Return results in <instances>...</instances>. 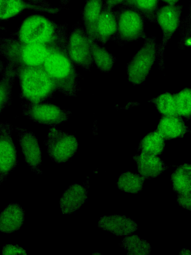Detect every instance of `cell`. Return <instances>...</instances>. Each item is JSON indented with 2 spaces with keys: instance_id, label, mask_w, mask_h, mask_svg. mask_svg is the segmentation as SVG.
Listing matches in <instances>:
<instances>
[{
  "instance_id": "obj_4",
  "label": "cell",
  "mask_w": 191,
  "mask_h": 255,
  "mask_svg": "<svg viewBox=\"0 0 191 255\" xmlns=\"http://www.w3.org/2000/svg\"><path fill=\"white\" fill-rule=\"evenodd\" d=\"M17 39L23 43L42 45H55L66 41L58 32L55 23L39 14L27 16L21 23Z\"/></svg>"
},
{
  "instance_id": "obj_18",
  "label": "cell",
  "mask_w": 191,
  "mask_h": 255,
  "mask_svg": "<svg viewBox=\"0 0 191 255\" xmlns=\"http://www.w3.org/2000/svg\"><path fill=\"white\" fill-rule=\"evenodd\" d=\"M24 219L23 208L17 203L9 204L0 213V231L11 233L19 230Z\"/></svg>"
},
{
  "instance_id": "obj_9",
  "label": "cell",
  "mask_w": 191,
  "mask_h": 255,
  "mask_svg": "<svg viewBox=\"0 0 191 255\" xmlns=\"http://www.w3.org/2000/svg\"><path fill=\"white\" fill-rule=\"evenodd\" d=\"M67 51L75 65L86 70H90L93 66L91 39L81 29H76L71 32L67 40Z\"/></svg>"
},
{
  "instance_id": "obj_24",
  "label": "cell",
  "mask_w": 191,
  "mask_h": 255,
  "mask_svg": "<svg viewBox=\"0 0 191 255\" xmlns=\"http://www.w3.org/2000/svg\"><path fill=\"white\" fill-rule=\"evenodd\" d=\"M91 45L93 61L97 68L102 72L110 71L115 61L114 56L106 49L92 39Z\"/></svg>"
},
{
  "instance_id": "obj_29",
  "label": "cell",
  "mask_w": 191,
  "mask_h": 255,
  "mask_svg": "<svg viewBox=\"0 0 191 255\" xmlns=\"http://www.w3.org/2000/svg\"><path fill=\"white\" fill-rule=\"evenodd\" d=\"M191 90L185 88L174 95L178 116L190 118L191 115Z\"/></svg>"
},
{
  "instance_id": "obj_1",
  "label": "cell",
  "mask_w": 191,
  "mask_h": 255,
  "mask_svg": "<svg viewBox=\"0 0 191 255\" xmlns=\"http://www.w3.org/2000/svg\"><path fill=\"white\" fill-rule=\"evenodd\" d=\"M54 82L57 91L66 96L75 97L80 90V75L67 51V42L54 48L42 66Z\"/></svg>"
},
{
  "instance_id": "obj_34",
  "label": "cell",
  "mask_w": 191,
  "mask_h": 255,
  "mask_svg": "<svg viewBox=\"0 0 191 255\" xmlns=\"http://www.w3.org/2000/svg\"><path fill=\"white\" fill-rule=\"evenodd\" d=\"M4 67L3 63L2 62H0V74L2 73L4 69Z\"/></svg>"
},
{
  "instance_id": "obj_23",
  "label": "cell",
  "mask_w": 191,
  "mask_h": 255,
  "mask_svg": "<svg viewBox=\"0 0 191 255\" xmlns=\"http://www.w3.org/2000/svg\"><path fill=\"white\" fill-rule=\"evenodd\" d=\"M165 147V139L158 131L151 132L140 141L139 149L141 152L154 155L162 153Z\"/></svg>"
},
{
  "instance_id": "obj_2",
  "label": "cell",
  "mask_w": 191,
  "mask_h": 255,
  "mask_svg": "<svg viewBox=\"0 0 191 255\" xmlns=\"http://www.w3.org/2000/svg\"><path fill=\"white\" fill-rule=\"evenodd\" d=\"M15 68L21 87V99L39 103L53 97L57 91L56 85L42 66H19Z\"/></svg>"
},
{
  "instance_id": "obj_19",
  "label": "cell",
  "mask_w": 191,
  "mask_h": 255,
  "mask_svg": "<svg viewBox=\"0 0 191 255\" xmlns=\"http://www.w3.org/2000/svg\"><path fill=\"white\" fill-rule=\"evenodd\" d=\"M117 31V19L110 8L102 9L96 24L94 41L106 43Z\"/></svg>"
},
{
  "instance_id": "obj_32",
  "label": "cell",
  "mask_w": 191,
  "mask_h": 255,
  "mask_svg": "<svg viewBox=\"0 0 191 255\" xmlns=\"http://www.w3.org/2000/svg\"><path fill=\"white\" fill-rule=\"evenodd\" d=\"M27 0L34 2V3L43 4V5H50L46 0Z\"/></svg>"
},
{
  "instance_id": "obj_12",
  "label": "cell",
  "mask_w": 191,
  "mask_h": 255,
  "mask_svg": "<svg viewBox=\"0 0 191 255\" xmlns=\"http://www.w3.org/2000/svg\"><path fill=\"white\" fill-rule=\"evenodd\" d=\"M15 130L25 161L33 172L42 174L40 169L42 163L41 149L37 137L33 132L19 127H15Z\"/></svg>"
},
{
  "instance_id": "obj_26",
  "label": "cell",
  "mask_w": 191,
  "mask_h": 255,
  "mask_svg": "<svg viewBox=\"0 0 191 255\" xmlns=\"http://www.w3.org/2000/svg\"><path fill=\"white\" fill-rule=\"evenodd\" d=\"M121 246L127 255H150L151 251L149 243L137 235L125 237Z\"/></svg>"
},
{
  "instance_id": "obj_3",
  "label": "cell",
  "mask_w": 191,
  "mask_h": 255,
  "mask_svg": "<svg viewBox=\"0 0 191 255\" xmlns=\"http://www.w3.org/2000/svg\"><path fill=\"white\" fill-rule=\"evenodd\" d=\"M22 42L18 39H4L0 41V54L15 67L19 66L41 67L48 55L57 46Z\"/></svg>"
},
{
  "instance_id": "obj_27",
  "label": "cell",
  "mask_w": 191,
  "mask_h": 255,
  "mask_svg": "<svg viewBox=\"0 0 191 255\" xmlns=\"http://www.w3.org/2000/svg\"><path fill=\"white\" fill-rule=\"evenodd\" d=\"M158 111L164 116H177L174 95L169 93L160 95L152 100Z\"/></svg>"
},
{
  "instance_id": "obj_7",
  "label": "cell",
  "mask_w": 191,
  "mask_h": 255,
  "mask_svg": "<svg viewBox=\"0 0 191 255\" xmlns=\"http://www.w3.org/2000/svg\"><path fill=\"white\" fill-rule=\"evenodd\" d=\"M22 114L30 120L39 124L55 127L66 122L71 112L47 102L21 103Z\"/></svg>"
},
{
  "instance_id": "obj_15",
  "label": "cell",
  "mask_w": 191,
  "mask_h": 255,
  "mask_svg": "<svg viewBox=\"0 0 191 255\" xmlns=\"http://www.w3.org/2000/svg\"><path fill=\"white\" fill-rule=\"evenodd\" d=\"M98 227L117 236L129 235L138 229L136 223L125 215H110L100 218Z\"/></svg>"
},
{
  "instance_id": "obj_31",
  "label": "cell",
  "mask_w": 191,
  "mask_h": 255,
  "mask_svg": "<svg viewBox=\"0 0 191 255\" xmlns=\"http://www.w3.org/2000/svg\"><path fill=\"white\" fill-rule=\"evenodd\" d=\"M125 0H106L107 8H111L119 4L124 2Z\"/></svg>"
},
{
  "instance_id": "obj_13",
  "label": "cell",
  "mask_w": 191,
  "mask_h": 255,
  "mask_svg": "<svg viewBox=\"0 0 191 255\" xmlns=\"http://www.w3.org/2000/svg\"><path fill=\"white\" fill-rule=\"evenodd\" d=\"M173 190L178 194L177 203L183 208L191 210V164L185 163L178 166L171 176Z\"/></svg>"
},
{
  "instance_id": "obj_35",
  "label": "cell",
  "mask_w": 191,
  "mask_h": 255,
  "mask_svg": "<svg viewBox=\"0 0 191 255\" xmlns=\"http://www.w3.org/2000/svg\"><path fill=\"white\" fill-rule=\"evenodd\" d=\"M2 62L0 60V62Z\"/></svg>"
},
{
  "instance_id": "obj_25",
  "label": "cell",
  "mask_w": 191,
  "mask_h": 255,
  "mask_svg": "<svg viewBox=\"0 0 191 255\" xmlns=\"http://www.w3.org/2000/svg\"><path fill=\"white\" fill-rule=\"evenodd\" d=\"M144 180L145 178L138 173L126 172L120 175L117 186L124 192L135 194L142 190Z\"/></svg>"
},
{
  "instance_id": "obj_21",
  "label": "cell",
  "mask_w": 191,
  "mask_h": 255,
  "mask_svg": "<svg viewBox=\"0 0 191 255\" xmlns=\"http://www.w3.org/2000/svg\"><path fill=\"white\" fill-rule=\"evenodd\" d=\"M15 76V67L6 63L0 80V114L11 104L12 91Z\"/></svg>"
},
{
  "instance_id": "obj_17",
  "label": "cell",
  "mask_w": 191,
  "mask_h": 255,
  "mask_svg": "<svg viewBox=\"0 0 191 255\" xmlns=\"http://www.w3.org/2000/svg\"><path fill=\"white\" fill-rule=\"evenodd\" d=\"M133 158L136 162L138 172L145 179L156 177L168 168L156 155L141 152L140 154L134 155Z\"/></svg>"
},
{
  "instance_id": "obj_33",
  "label": "cell",
  "mask_w": 191,
  "mask_h": 255,
  "mask_svg": "<svg viewBox=\"0 0 191 255\" xmlns=\"http://www.w3.org/2000/svg\"><path fill=\"white\" fill-rule=\"evenodd\" d=\"M166 4H177L180 0H161Z\"/></svg>"
},
{
  "instance_id": "obj_11",
  "label": "cell",
  "mask_w": 191,
  "mask_h": 255,
  "mask_svg": "<svg viewBox=\"0 0 191 255\" xmlns=\"http://www.w3.org/2000/svg\"><path fill=\"white\" fill-rule=\"evenodd\" d=\"M144 21L141 14L133 9H126L119 14L117 31L120 39L133 41L144 35Z\"/></svg>"
},
{
  "instance_id": "obj_20",
  "label": "cell",
  "mask_w": 191,
  "mask_h": 255,
  "mask_svg": "<svg viewBox=\"0 0 191 255\" xmlns=\"http://www.w3.org/2000/svg\"><path fill=\"white\" fill-rule=\"evenodd\" d=\"M187 128L182 119L177 116H164L159 123L157 131L165 139L182 137Z\"/></svg>"
},
{
  "instance_id": "obj_6",
  "label": "cell",
  "mask_w": 191,
  "mask_h": 255,
  "mask_svg": "<svg viewBox=\"0 0 191 255\" xmlns=\"http://www.w3.org/2000/svg\"><path fill=\"white\" fill-rule=\"evenodd\" d=\"M183 7L178 4H166L157 10L155 18L162 33L160 48H158L157 57L159 68L164 70V51L165 47L179 26Z\"/></svg>"
},
{
  "instance_id": "obj_22",
  "label": "cell",
  "mask_w": 191,
  "mask_h": 255,
  "mask_svg": "<svg viewBox=\"0 0 191 255\" xmlns=\"http://www.w3.org/2000/svg\"><path fill=\"white\" fill-rule=\"evenodd\" d=\"M102 0H88L84 8L83 21L86 33L94 41L95 27L102 10Z\"/></svg>"
},
{
  "instance_id": "obj_16",
  "label": "cell",
  "mask_w": 191,
  "mask_h": 255,
  "mask_svg": "<svg viewBox=\"0 0 191 255\" xmlns=\"http://www.w3.org/2000/svg\"><path fill=\"white\" fill-rule=\"evenodd\" d=\"M88 198L87 188L77 183L70 185L62 194L60 201L62 212L70 214L81 208Z\"/></svg>"
},
{
  "instance_id": "obj_10",
  "label": "cell",
  "mask_w": 191,
  "mask_h": 255,
  "mask_svg": "<svg viewBox=\"0 0 191 255\" xmlns=\"http://www.w3.org/2000/svg\"><path fill=\"white\" fill-rule=\"evenodd\" d=\"M12 130V126L7 122L0 123V185L18 163Z\"/></svg>"
},
{
  "instance_id": "obj_30",
  "label": "cell",
  "mask_w": 191,
  "mask_h": 255,
  "mask_svg": "<svg viewBox=\"0 0 191 255\" xmlns=\"http://www.w3.org/2000/svg\"><path fill=\"white\" fill-rule=\"evenodd\" d=\"M2 255H26V251L22 248L16 245H5L2 249Z\"/></svg>"
},
{
  "instance_id": "obj_8",
  "label": "cell",
  "mask_w": 191,
  "mask_h": 255,
  "mask_svg": "<svg viewBox=\"0 0 191 255\" xmlns=\"http://www.w3.org/2000/svg\"><path fill=\"white\" fill-rule=\"evenodd\" d=\"M44 144L52 160L57 163L67 161L77 151L78 142L76 137L64 132L55 127L49 130Z\"/></svg>"
},
{
  "instance_id": "obj_5",
  "label": "cell",
  "mask_w": 191,
  "mask_h": 255,
  "mask_svg": "<svg viewBox=\"0 0 191 255\" xmlns=\"http://www.w3.org/2000/svg\"><path fill=\"white\" fill-rule=\"evenodd\" d=\"M157 51L155 39L146 38L127 65L128 79L131 83L137 85L145 82L157 58Z\"/></svg>"
},
{
  "instance_id": "obj_14",
  "label": "cell",
  "mask_w": 191,
  "mask_h": 255,
  "mask_svg": "<svg viewBox=\"0 0 191 255\" xmlns=\"http://www.w3.org/2000/svg\"><path fill=\"white\" fill-rule=\"evenodd\" d=\"M28 10L50 14H55L60 11L59 7L38 4L27 0H0V20L10 19Z\"/></svg>"
},
{
  "instance_id": "obj_28",
  "label": "cell",
  "mask_w": 191,
  "mask_h": 255,
  "mask_svg": "<svg viewBox=\"0 0 191 255\" xmlns=\"http://www.w3.org/2000/svg\"><path fill=\"white\" fill-rule=\"evenodd\" d=\"M158 0H125L124 2L154 21L157 9Z\"/></svg>"
}]
</instances>
